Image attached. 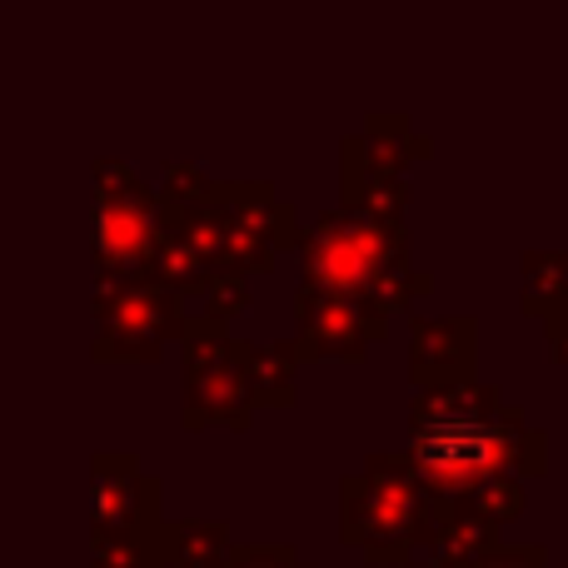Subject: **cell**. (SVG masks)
<instances>
[{
  "mask_svg": "<svg viewBox=\"0 0 568 568\" xmlns=\"http://www.w3.org/2000/svg\"><path fill=\"white\" fill-rule=\"evenodd\" d=\"M210 210L225 225V270L235 275H260L275 265L284 245H300L304 230L294 220V210L275 200L270 185H215Z\"/></svg>",
  "mask_w": 568,
  "mask_h": 568,
  "instance_id": "7",
  "label": "cell"
},
{
  "mask_svg": "<svg viewBox=\"0 0 568 568\" xmlns=\"http://www.w3.org/2000/svg\"><path fill=\"white\" fill-rule=\"evenodd\" d=\"M474 364H479V320H469V314H439V320L409 324V379L419 389L469 384Z\"/></svg>",
  "mask_w": 568,
  "mask_h": 568,
  "instance_id": "11",
  "label": "cell"
},
{
  "mask_svg": "<svg viewBox=\"0 0 568 568\" xmlns=\"http://www.w3.org/2000/svg\"><path fill=\"white\" fill-rule=\"evenodd\" d=\"M544 344H549V359L568 374V310L554 314V320H544Z\"/></svg>",
  "mask_w": 568,
  "mask_h": 568,
  "instance_id": "21",
  "label": "cell"
},
{
  "mask_svg": "<svg viewBox=\"0 0 568 568\" xmlns=\"http://www.w3.org/2000/svg\"><path fill=\"white\" fill-rule=\"evenodd\" d=\"M160 195L120 160L95 165V205H90V230H95V260L100 280H130L150 275V250L160 235Z\"/></svg>",
  "mask_w": 568,
  "mask_h": 568,
  "instance_id": "4",
  "label": "cell"
},
{
  "mask_svg": "<svg viewBox=\"0 0 568 568\" xmlns=\"http://www.w3.org/2000/svg\"><path fill=\"white\" fill-rule=\"evenodd\" d=\"M210 320H220L225 324L230 314H240L250 304V280L245 275H235V270H225V275H215L210 280Z\"/></svg>",
  "mask_w": 568,
  "mask_h": 568,
  "instance_id": "18",
  "label": "cell"
},
{
  "mask_svg": "<svg viewBox=\"0 0 568 568\" xmlns=\"http://www.w3.org/2000/svg\"><path fill=\"white\" fill-rule=\"evenodd\" d=\"M230 568H310L300 564V554L294 549H270V544H255V549H235L230 554Z\"/></svg>",
  "mask_w": 568,
  "mask_h": 568,
  "instance_id": "19",
  "label": "cell"
},
{
  "mask_svg": "<svg viewBox=\"0 0 568 568\" xmlns=\"http://www.w3.org/2000/svg\"><path fill=\"white\" fill-rule=\"evenodd\" d=\"M434 509L439 504L424 494L409 454H369L339 489V534L364 554V564L394 568L424 549Z\"/></svg>",
  "mask_w": 568,
  "mask_h": 568,
  "instance_id": "3",
  "label": "cell"
},
{
  "mask_svg": "<svg viewBox=\"0 0 568 568\" xmlns=\"http://www.w3.org/2000/svg\"><path fill=\"white\" fill-rule=\"evenodd\" d=\"M414 568H434V564H429V559H424V564H414Z\"/></svg>",
  "mask_w": 568,
  "mask_h": 568,
  "instance_id": "22",
  "label": "cell"
},
{
  "mask_svg": "<svg viewBox=\"0 0 568 568\" xmlns=\"http://www.w3.org/2000/svg\"><path fill=\"white\" fill-rule=\"evenodd\" d=\"M304 250V284L344 294L374 314H399L434 290L429 270H414L409 230L394 220H374L364 210L334 205L314 215L300 240Z\"/></svg>",
  "mask_w": 568,
  "mask_h": 568,
  "instance_id": "2",
  "label": "cell"
},
{
  "mask_svg": "<svg viewBox=\"0 0 568 568\" xmlns=\"http://www.w3.org/2000/svg\"><path fill=\"white\" fill-rule=\"evenodd\" d=\"M524 504H529V489H524V479L504 474V479H489V484H484L479 494H469V499H464V509L504 529L509 519H519V514H524Z\"/></svg>",
  "mask_w": 568,
  "mask_h": 568,
  "instance_id": "16",
  "label": "cell"
},
{
  "mask_svg": "<svg viewBox=\"0 0 568 568\" xmlns=\"http://www.w3.org/2000/svg\"><path fill=\"white\" fill-rule=\"evenodd\" d=\"M245 359V379H250V399L255 404H294V374H300L304 354L294 344H240Z\"/></svg>",
  "mask_w": 568,
  "mask_h": 568,
  "instance_id": "14",
  "label": "cell"
},
{
  "mask_svg": "<svg viewBox=\"0 0 568 568\" xmlns=\"http://www.w3.org/2000/svg\"><path fill=\"white\" fill-rule=\"evenodd\" d=\"M519 310L529 320H554L568 310V250H524Z\"/></svg>",
  "mask_w": 568,
  "mask_h": 568,
  "instance_id": "13",
  "label": "cell"
},
{
  "mask_svg": "<svg viewBox=\"0 0 568 568\" xmlns=\"http://www.w3.org/2000/svg\"><path fill=\"white\" fill-rule=\"evenodd\" d=\"M160 559L150 539H95V568H160Z\"/></svg>",
  "mask_w": 568,
  "mask_h": 568,
  "instance_id": "17",
  "label": "cell"
},
{
  "mask_svg": "<svg viewBox=\"0 0 568 568\" xmlns=\"http://www.w3.org/2000/svg\"><path fill=\"white\" fill-rule=\"evenodd\" d=\"M185 329L180 294L155 275L100 280L95 294V354L100 359H155L165 339Z\"/></svg>",
  "mask_w": 568,
  "mask_h": 568,
  "instance_id": "6",
  "label": "cell"
},
{
  "mask_svg": "<svg viewBox=\"0 0 568 568\" xmlns=\"http://www.w3.org/2000/svg\"><path fill=\"white\" fill-rule=\"evenodd\" d=\"M230 529L225 524H195V529H170L165 559L180 568H230Z\"/></svg>",
  "mask_w": 568,
  "mask_h": 568,
  "instance_id": "15",
  "label": "cell"
},
{
  "mask_svg": "<svg viewBox=\"0 0 568 568\" xmlns=\"http://www.w3.org/2000/svg\"><path fill=\"white\" fill-rule=\"evenodd\" d=\"M90 524L95 539H150V519L160 514V484L130 454H100L90 469Z\"/></svg>",
  "mask_w": 568,
  "mask_h": 568,
  "instance_id": "10",
  "label": "cell"
},
{
  "mask_svg": "<svg viewBox=\"0 0 568 568\" xmlns=\"http://www.w3.org/2000/svg\"><path fill=\"white\" fill-rule=\"evenodd\" d=\"M409 464L434 504H464L489 479H544L549 434L534 429L499 384H449L419 389L409 404Z\"/></svg>",
  "mask_w": 568,
  "mask_h": 568,
  "instance_id": "1",
  "label": "cell"
},
{
  "mask_svg": "<svg viewBox=\"0 0 568 568\" xmlns=\"http://www.w3.org/2000/svg\"><path fill=\"white\" fill-rule=\"evenodd\" d=\"M294 314H300V339L294 349L304 359H344L359 364L369 354V344H379L389 334V320L364 304L344 300V294L314 290V284H300V300H294Z\"/></svg>",
  "mask_w": 568,
  "mask_h": 568,
  "instance_id": "9",
  "label": "cell"
},
{
  "mask_svg": "<svg viewBox=\"0 0 568 568\" xmlns=\"http://www.w3.org/2000/svg\"><path fill=\"white\" fill-rule=\"evenodd\" d=\"M494 549H504V529L479 514H469L464 504H439L429 524V539H424V554H429L434 568H479Z\"/></svg>",
  "mask_w": 568,
  "mask_h": 568,
  "instance_id": "12",
  "label": "cell"
},
{
  "mask_svg": "<svg viewBox=\"0 0 568 568\" xmlns=\"http://www.w3.org/2000/svg\"><path fill=\"white\" fill-rule=\"evenodd\" d=\"M185 419L190 424H245L255 399H250L245 359L240 344L225 334L220 320H200L185 339Z\"/></svg>",
  "mask_w": 568,
  "mask_h": 568,
  "instance_id": "8",
  "label": "cell"
},
{
  "mask_svg": "<svg viewBox=\"0 0 568 568\" xmlns=\"http://www.w3.org/2000/svg\"><path fill=\"white\" fill-rule=\"evenodd\" d=\"M479 568H549V549L544 544H504Z\"/></svg>",
  "mask_w": 568,
  "mask_h": 568,
  "instance_id": "20",
  "label": "cell"
},
{
  "mask_svg": "<svg viewBox=\"0 0 568 568\" xmlns=\"http://www.w3.org/2000/svg\"><path fill=\"white\" fill-rule=\"evenodd\" d=\"M564 250H568V245H564Z\"/></svg>",
  "mask_w": 568,
  "mask_h": 568,
  "instance_id": "23",
  "label": "cell"
},
{
  "mask_svg": "<svg viewBox=\"0 0 568 568\" xmlns=\"http://www.w3.org/2000/svg\"><path fill=\"white\" fill-rule=\"evenodd\" d=\"M414 155H429V140L414 135L404 115H369L364 135L344 140V205L374 220L404 225L409 205V170Z\"/></svg>",
  "mask_w": 568,
  "mask_h": 568,
  "instance_id": "5",
  "label": "cell"
}]
</instances>
